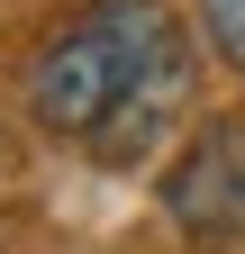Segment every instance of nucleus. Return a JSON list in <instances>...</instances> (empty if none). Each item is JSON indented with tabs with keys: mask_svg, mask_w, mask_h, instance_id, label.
<instances>
[{
	"mask_svg": "<svg viewBox=\"0 0 245 254\" xmlns=\"http://www.w3.org/2000/svg\"><path fill=\"white\" fill-rule=\"evenodd\" d=\"M164 209H173V227L200 236V245L245 236V118L191 127V145H182L173 173H164Z\"/></svg>",
	"mask_w": 245,
	"mask_h": 254,
	"instance_id": "f03ea898",
	"label": "nucleus"
},
{
	"mask_svg": "<svg viewBox=\"0 0 245 254\" xmlns=\"http://www.w3.org/2000/svg\"><path fill=\"white\" fill-rule=\"evenodd\" d=\"M200 37H209V55H227L245 73V0H200Z\"/></svg>",
	"mask_w": 245,
	"mask_h": 254,
	"instance_id": "7ed1b4c3",
	"label": "nucleus"
},
{
	"mask_svg": "<svg viewBox=\"0 0 245 254\" xmlns=\"http://www.w3.org/2000/svg\"><path fill=\"white\" fill-rule=\"evenodd\" d=\"M18 100L46 136H73L109 164H145L191 100V37L164 0H91L27 55Z\"/></svg>",
	"mask_w": 245,
	"mask_h": 254,
	"instance_id": "f257e3e1",
	"label": "nucleus"
}]
</instances>
